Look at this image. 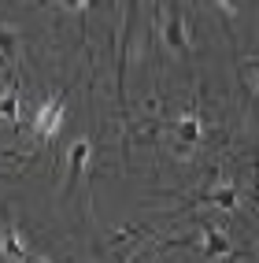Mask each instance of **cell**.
<instances>
[{"label": "cell", "mask_w": 259, "mask_h": 263, "mask_svg": "<svg viewBox=\"0 0 259 263\" xmlns=\"http://www.w3.org/2000/svg\"><path fill=\"white\" fill-rule=\"evenodd\" d=\"M67 122V100L63 97H48L37 104V111H33V134L41 137V141H52V137H59Z\"/></svg>", "instance_id": "cell-1"}, {"label": "cell", "mask_w": 259, "mask_h": 263, "mask_svg": "<svg viewBox=\"0 0 259 263\" xmlns=\"http://www.w3.org/2000/svg\"><path fill=\"white\" fill-rule=\"evenodd\" d=\"M0 256L11 259V263H30V259H41V256L26 245V237H23L19 226H4V230H0Z\"/></svg>", "instance_id": "cell-2"}, {"label": "cell", "mask_w": 259, "mask_h": 263, "mask_svg": "<svg viewBox=\"0 0 259 263\" xmlns=\"http://www.w3.org/2000/svg\"><path fill=\"white\" fill-rule=\"evenodd\" d=\"M89 152H93V145H89V137H78V141L71 145V160H67V182H78L82 178V171H85V163H89Z\"/></svg>", "instance_id": "cell-3"}, {"label": "cell", "mask_w": 259, "mask_h": 263, "mask_svg": "<svg viewBox=\"0 0 259 263\" xmlns=\"http://www.w3.org/2000/svg\"><path fill=\"white\" fill-rule=\"evenodd\" d=\"M0 122H8V126L19 122V93L8 85H0Z\"/></svg>", "instance_id": "cell-4"}, {"label": "cell", "mask_w": 259, "mask_h": 263, "mask_svg": "<svg viewBox=\"0 0 259 263\" xmlns=\"http://www.w3.org/2000/svg\"><path fill=\"white\" fill-rule=\"evenodd\" d=\"M15 60H19V37H15V30L0 23V67H8Z\"/></svg>", "instance_id": "cell-5"}, {"label": "cell", "mask_w": 259, "mask_h": 263, "mask_svg": "<svg viewBox=\"0 0 259 263\" xmlns=\"http://www.w3.org/2000/svg\"><path fill=\"white\" fill-rule=\"evenodd\" d=\"M204 204L222 208V212H233V208H237V189H233V185H222V189H215V193H207Z\"/></svg>", "instance_id": "cell-6"}, {"label": "cell", "mask_w": 259, "mask_h": 263, "mask_svg": "<svg viewBox=\"0 0 259 263\" xmlns=\"http://www.w3.org/2000/svg\"><path fill=\"white\" fill-rule=\"evenodd\" d=\"M167 45L170 48H185V30H182V11L174 8V11H170V19H167Z\"/></svg>", "instance_id": "cell-7"}, {"label": "cell", "mask_w": 259, "mask_h": 263, "mask_svg": "<svg viewBox=\"0 0 259 263\" xmlns=\"http://www.w3.org/2000/svg\"><path fill=\"white\" fill-rule=\"evenodd\" d=\"M200 115H182L178 119V134L185 137V141H200Z\"/></svg>", "instance_id": "cell-8"}, {"label": "cell", "mask_w": 259, "mask_h": 263, "mask_svg": "<svg viewBox=\"0 0 259 263\" xmlns=\"http://www.w3.org/2000/svg\"><path fill=\"white\" fill-rule=\"evenodd\" d=\"M41 4H63V8H89L93 0H41Z\"/></svg>", "instance_id": "cell-9"}, {"label": "cell", "mask_w": 259, "mask_h": 263, "mask_svg": "<svg viewBox=\"0 0 259 263\" xmlns=\"http://www.w3.org/2000/svg\"><path fill=\"white\" fill-rule=\"evenodd\" d=\"M215 4H218L222 11H237V8H241V0H215Z\"/></svg>", "instance_id": "cell-10"}, {"label": "cell", "mask_w": 259, "mask_h": 263, "mask_svg": "<svg viewBox=\"0 0 259 263\" xmlns=\"http://www.w3.org/2000/svg\"><path fill=\"white\" fill-rule=\"evenodd\" d=\"M255 93H259V67H255Z\"/></svg>", "instance_id": "cell-11"}, {"label": "cell", "mask_w": 259, "mask_h": 263, "mask_svg": "<svg viewBox=\"0 0 259 263\" xmlns=\"http://www.w3.org/2000/svg\"><path fill=\"white\" fill-rule=\"evenodd\" d=\"M155 4H160V0H155Z\"/></svg>", "instance_id": "cell-12"}]
</instances>
